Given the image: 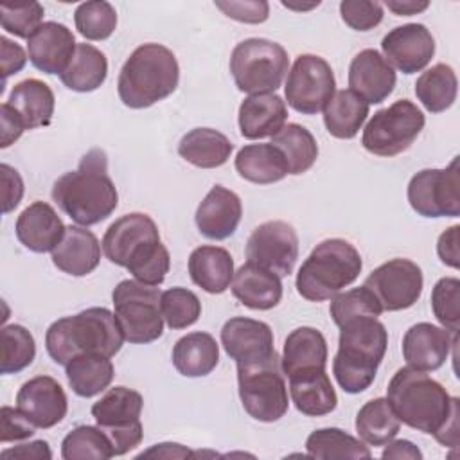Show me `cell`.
Listing matches in <instances>:
<instances>
[{"label":"cell","mask_w":460,"mask_h":460,"mask_svg":"<svg viewBox=\"0 0 460 460\" xmlns=\"http://www.w3.org/2000/svg\"><path fill=\"white\" fill-rule=\"evenodd\" d=\"M101 246L110 262L126 268L135 280L147 286H160L169 273V252L160 241L156 223L147 214L131 212L113 221Z\"/></svg>","instance_id":"7a4b0ae2"},{"label":"cell","mask_w":460,"mask_h":460,"mask_svg":"<svg viewBox=\"0 0 460 460\" xmlns=\"http://www.w3.org/2000/svg\"><path fill=\"white\" fill-rule=\"evenodd\" d=\"M0 440L5 442H16L25 440L34 435L36 426L18 410L11 406H2L0 410Z\"/></svg>","instance_id":"816d5d0a"},{"label":"cell","mask_w":460,"mask_h":460,"mask_svg":"<svg viewBox=\"0 0 460 460\" xmlns=\"http://www.w3.org/2000/svg\"><path fill=\"white\" fill-rule=\"evenodd\" d=\"M288 379L291 401L300 413L307 417H322L336 408L338 397L325 368L298 372Z\"/></svg>","instance_id":"83f0119b"},{"label":"cell","mask_w":460,"mask_h":460,"mask_svg":"<svg viewBox=\"0 0 460 460\" xmlns=\"http://www.w3.org/2000/svg\"><path fill=\"white\" fill-rule=\"evenodd\" d=\"M288 104L302 115L323 111L336 93V79L331 65L314 54H300L286 79L284 86Z\"/></svg>","instance_id":"5bb4252c"},{"label":"cell","mask_w":460,"mask_h":460,"mask_svg":"<svg viewBox=\"0 0 460 460\" xmlns=\"http://www.w3.org/2000/svg\"><path fill=\"white\" fill-rule=\"evenodd\" d=\"M0 456L2 458H22V460H31V458L49 460V458H52V451H50L47 440H34L29 444H20V446L4 449L0 453Z\"/></svg>","instance_id":"6f0895ef"},{"label":"cell","mask_w":460,"mask_h":460,"mask_svg":"<svg viewBox=\"0 0 460 460\" xmlns=\"http://www.w3.org/2000/svg\"><path fill=\"white\" fill-rule=\"evenodd\" d=\"M289 68L286 49L266 38H248L237 43L230 56L235 86L250 95L273 93Z\"/></svg>","instance_id":"ba28073f"},{"label":"cell","mask_w":460,"mask_h":460,"mask_svg":"<svg viewBox=\"0 0 460 460\" xmlns=\"http://www.w3.org/2000/svg\"><path fill=\"white\" fill-rule=\"evenodd\" d=\"M56 205L79 226H92L113 214L119 194L108 174V156L102 149H90L75 171L59 176L52 187Z\"/></svg>","instance_id":"3957f363"},{"label":"cell","mask_w":460,"mask_h":460,"mask_svg":"<svg viewBox=\"0 0 460 460\" xmlns=\"http://www.w3.org/2000/svg\"><path fill=\"white\" fill-rule=\"evenodd\" d=\"M101 248L102 246L93 232L86 230V226L70 225L50 253L58 270L72 277H84L99 266Z\"/></svg>","instance_id":"d4e9b609"},{"label":"cell","mask_w":460,"mask_h":460,"mask_svg":"<svg viewBox=\"0 0 460 460\" xmlns=\"http://www.w3.org/2000/svg\"><path fill=\"white\" fill-rule=\"evenodd\" d=\"M14 230L18 241L27 250L34 253H45L52 252L59 244L66 226L49 203L34 201L22 210Z\"/></svg>","instance_id":"cb8c5ba5"},{"label":"cell","mask_w":460,"mask_h":460,"mask_svg":"<svg viewBox=\"0 0 460 460\" xmlns=\"http://www.w3.org/2000/svg\"><path fill=\"white\" fill-rule=\"evenodd\" d=\"M368 117V104L352 90H340L323 108V124L327 131L341 140L358 135Z\"/></svg>","instance_id":"e575fe53"},{"label":"cell","mask_w":460,"mask_h":460,"mask_svg":"<svg viewBox=\"0 0 460 460\" xmlns=\"http://www.w3.org/2000/svg\"><path fill=\"white\" fill-rule=\"evenodd\" d=\"M271 144L282 151L289 174L295 176L309 171L318 158V144L313 133L295 122L286 124L277 135H273Z\"/></svg>","instance_id":"ab89813d"},{"label":"cell","mask_w":460,"mask_h":460,"mask_svg":"<svg viewBox=\"0 0 460 460\" xmlns=\"http://www.w3.org/2000/svg\"><path fill=\"white\" fill-rule=\"evenodd\" d=\"M172 365L185 377L208 376L219 363V345L208 332H189L172 347Z\"/></svg>","instance_id":"1f68e13d"},{"label":"cell","mask_w":460,"mask_h":460,"mask_svg":"<svg viewBox=\"0 0 460 460\" xmlns=\"http://www.w3.org/2000/svg\"><path fill=\"white\" fill-rule=\"evenodd\" d=\"M239 129L244 138L259 140L277 135L288 120L286 101L277 93L248 95L239 106Z\"/></svg>","instance_id":"484cf974"},{"label":"cell","mask_w":460,"mask_h":460,"mask_svg":"<svg viewBox=\"0 0 460 460\" xmlns=\"http://www.w3.org/2000/svg\"><path fill=\"white\" fill-rule=\"evenodd\" d=\"M65 460H106L115 456L106 433L99 426H77L61 442Z\"/></svg>","instance_id":"b9f144b4"},{"label":"cell","mask_w":460,"mask_h":460,"mask_svg":"<svg viewBox=\"0 0 460 460\" xmlns=\"http://www.w3.org/2000/svg\"><path fill=\"white\" fill-rule=\"evenodd\" d=\"M282 5L284 7H288V9H296V11H307V9H313V7H318L320 5V2H313V4H307V5H293V4H289V2H282Z\"/></svg>","instance_id":"6125c7cd"},{"label":"cell","mask_w":460,"mask_h":460,"mask_svg":"<svg viewBox=\"0 0 460 460\" xmlns=\"http://www.w3.org/2000/svg\"><path fill=\"white\" fill-rule=\"evenodd\" d=\"M74 32L58 22H43L27 40L31 63L45 74H63L75 52Z\"/></svg>","instance_id":"44dd1931"},{"label":"cell","mask_w":460,"mask_h":460,"mask_svg":"<svg viewBox=\"0 0 460 460\" xmlns=\"http://www.w3.org/2000/svg\"><path fill=\"white\" fill-rule=\"evenodd\" d=\"M178 81L180 66L172 50L160 43H144L122 65L117 92L122 104L142 110L169 97Z\"/></svg>","instance_id":"8992f818"},{"label":"cell","mask_w":460,"mask_h":460,"mask_svg":"<svg viewBox=\"0 0 460 460\" xmlns=\"http://www.w3.org/2000/svg\"><path fill=\"white\" fill-rule=\"evenodd\" d=\"M66 379L79 397H93L104 392L115 376L110 358L101 354H81L65 365Z\"/></svg>","instance_id":"d590c367"},{"label":"cell","mask_w":460,"mask_h":460,"mask_svg":"<svg viewBox=\"0 0 460 460\" xmlns=\"http://www.w3.org/2000/svg\"><path fill=\"white\" fill-rule=\"evenodd\" d=\"M456 341L458 334H453L447 329L429 322H419L404 332L402 358L408 367L431 372L446 363L451 347Z\"/></svg>","instance_id":"ffe728a7"},{"label":"cell","mask_w":460,"mask_h":460,"mask_svg":"<svg viewBox=\"0 0 460 460\" xmlns=\"http://www.w3.org/2000/svg\"><path fill=\"white\" fill-rule=\"evenodd\" d=\"M7 102L18 111L25 124V129L49 126L56 106V99L50 86L32 77L14 84Z\"/></svg>","instance_id":"836d02e7"},{"label":"cell","mask_w":460,"mask_h":460,"mask_svg":"<svg viewBox=\"0 0 460 460\" xmlns=\"http://www.w3.org/2000/svg\"><path fill=\"white\" fill-rule=\"evenodd\" d=\"M142 408L144 397L128 386L110 388L92 406V417L110 438L115 456L129 453L142 442Z\"/></svg>","instance_id":"7c38bea8"},{"label":"cell","mask_w":460,"mask_h":460,"mask_svg":"<svg viewBox=\"0 0 460 460\" xmlns=\"http://www.w3.org/2000/svg\"><path fill=\"white\" fill-rule=\"evenodd\" d=\"M77 32L90 41L108 40L117 27V11L110 2H83L74 13Z\"/></svg>","instance_id":"7bdbcfd3"},{"label":"cell","mask_w":460,"mask_h":460,"mask_svg":"<svg viewBox=\"0 0 460 460\" xmlns=\"http://www.w3.org/2000/svg\"><path fill=\"white\" fill-rule=\"evenodd\" d=\"M189 275L196 286L210 295L226 291L234 279V259L221 246L203 244L189 255Z\"/></svg>","instance_id":"f1b7e54d"},{"label":"cell","mask_w":460,"mask_h":460,"mask_svg":"<svg viewBox=\"0 0 460 460\" xmlns=\"http://www.w3.org/2000/svg\"><path fill=\"white\" fill-rule=\"evenodd\" d=\"M246 259L275 275H291L298 259V235L286 221L259 225L246 243Z\"/></svg>","instance_id":"2e32d148"},{"label":"cell","mask_w":460,"mask_h":460,"mask_svg":"<svg viewBox=\"0 0 460 460\" xmlns=\"http://www.w3.org/2000/svg\"><path fill=\"white\" fill-rule=\"evenodd\" d=\"M237 386L244 411L259 422H275L288 411V385L280 358L255 365H237Z\"/></svg>","instance_id":"30bf717a"},{"label":"cell","mask_w":460,"mask_h":460,"mask_svg":"<svg viewBox=\"0 0 460 460\" xmlns=\"http://www.w3.org/2000/svg\"><path fill=\"white\" fill-rule=\"evenodd\" d=\"M341 20L354 31H370L383 20V5L368 0H343L340 4Z\"/></svg>","instance_id":"681fc988"},{"label":"cell","mask_w":460,"mask_h":460,"mask_svg":"<svg viewBox=\"0 0 460 460\" xmlns=\"http://www.w3.org/2000/svg\"><path fill=\"white\" fill-rule=\"evenodd\" d=\"M214 5L221 9L228 18L243 22V23H262L270 16V5L264 0H216Z\"/></svg>","instance_id":"f907efd6"},{"label":"cell","mask_w":460,"mask_h":460,"mask_svg":"<svg viewBox=\"0 0 460 460\" xmlns=\"http://www.w3.org/2000/svg\"><path fill=\"white\" fill-rule=\"evenodd\" d=\"M221 345L235 365L262 363L277 354L273 331L268 323L246 316H234L221 329Z\"/></svg>","instance_id":"e0dca14e"},{"label":"cell","mask_w":460,"mask_h":460,"mask_svg":"<svg viewBox=\"0 0 460 460\" xmlns=\"http://www.w3.org/2000/svg\"><path fill=\"white\" fill-rule=\"evenodd\" d=\"M0 56H2L0 63H2V79L4 81L9 75L18 74L25 66V63H27L25 50L18 43L11 41L5 36L0 38Z\"/></svg>","instance_id":"db71d44e"},{"label":"cell","mask_w":460,"mask_h":460,"mask_svg":"<svg viewBox=\"0 0 460 460\" xmlns=\"http://www.w3.org/2000/svg\"><path fill=\"white\" fill-rule=\"evenodd\" d=\"M230 288L243 305L255 311L273 309L282 298L280 277L248 261L234 271Z\"/></svg>","instance_id":"4316f807"},{"label":"cell","mask_w":460,"mask_h":460,"mask_svg":"<svg viewBox=\"0 0 460 460\" xmlns=\"http://www.w3.org/2000/svg\"><path fill=\"white\" fill-rule=\"evenodd\" d=\"M359 252L345 239H325L313 248L296 273V291L309 302L336 296L361 273Z\"/></svg>","instance_id":"52a82bcc"},{"label":"cell","mask_w":460,"mask_h":460,"mask_svg":"<svg viewBox=\"0 0 460 460\" xmlns=\"http://www.w3.org/2000/svg\"><path fill=\"white\" fill-rule=\"evenodd\" d=\"M431 309L444 329L458 334L460 329V280L456 277L440 279L431 291Z\"/></svg>","instance_id":"7dc6e473"},{"label":"cell","mask_w":460,"mask_h":460,"mask_svg":"<svg viewBox=\"0 0 460 460\" xmlns=\"http://www.w3.org/2000/svg\"><path fill=\"white\" fill-rule=\"evenodd\" d=\"M458 93L455 70L446 63H437L422 72L415 81V95L431 113L446 111L453 106Z\"/></svg>","instance_id":"f35d334b"},{"label":"cell","mask_w":460,"mask_h":460,"mask_svg":"<svg viewBox=\"0 0 460 460\" xmlns=\"http://www.w3.org/2000/svg\"><path fill=\"white\" fill-rule=\"evenodd\" d=\"M0 176H2V205H4L2 210H4V214H9L22 201L23 180H22L20 172L7 164L0 165Z\"/></svg>","instance_id":"f5cc1de1"},{"label":"cell","mask_w":460,"mask_h":460,"mask_svg":"<svg viewBox=\"0 0 460 460\" xmlns=\"http://www.w3.org/2000/svg\"><path fill=\"white\" fill-rule=\"evenodd\" d=\"M385 446H386V447H385L383 453H381L383 458H397V460H401V458L420 460V458H422L420 449H419L413 442H410V440H404V438H401V440H390V442L385 444Z\"/></svg>","instance_id":"680465c9"},{"label":"cell","mask_w":460,"mask_h":460,"mask_svg":"<svg viewBox=\"0 0 460 460\" xmlns=\"http://www.w3.org/2000/svg\"><path fill=\"white\" fill-rule=\"evenodd\" d=\"M160 309L164 322L171 329H185L201 316V302L187 288H171L160 296Z\"/></svg>","instance_id":"f6af8a7d"},{"label":"cell","mask_w":460,"mask_h":460,"mask_svg":"<svg viewBox=\"0 0 460 460\" xmlns=\"http://www.w3.org/2000/svg\"><path fill=\"white\" fill-rule=\"evenodd\" d=\"M329 313H331L332 322L340 327L345 322H349L352 318H359V316L377 318L383 313V309H381L377 298L372 295V291L367 289L365 286H359V288H352L345 293H338L336 296H332Z\"/></svg>","instance_id":"bcb514c9"},{"label":"cell","mask_w":460,"mask_h":460,"mask_svg":"<svg viewBox=\"0 0 460 460\" xmlns=\"http://www.w3.org/2000/svg\"><path fill=\"white\" fill-rule=\"evenodd\" d=\"M392 13H395L397 16H411V14H419L422 11H426L429 7V2L422 0H388L385 4Z\"/></svg>","instance_id":"94428289"},{"label":"cell","mask_w":460,"mask_h":460,"mask_svg":"<svg viewBox=\"0 0 460 460\" xmlns=\"http://www.w3.org/2000/svg\"><path fill=\"white\" fill-rule=\"evenodd\" d=\"M410 207L422 217L460 216L458 156L446 169H422L408 183Z\"/></svg>","instance_id":"4fadbf2b"},{"label":"cell","mask_w":460,"mask_h":460,"mask_svg":"<svg viewBox=\"0 0 460 460\" xmlns=\"http://www.w3.org/2000/svg\"><path fill=\"white\" fill-rule=\"evenodd\" d=\"M395 70L376 50L365 49L354 56L349 66V90L359 95L367 104H379L395 88Z\"/></svg>","instance_id":"7402d4cb"},{"label":"cell","mask_w":460,"mask_h":460,"mask_svg":"<svg viewBox=\"0 0 460 460\" xmlns=\"http://www.w3.org/2000/svg\"><path fill=\"white\" fill-rule=\"evenodd\" d=\"M45 9L40 2H16V4H0V20L2 29L16 38L29 40L36 29L43 23Z\"/></svg>","instance_id":"c3c4849f"},{"label":"cell","mask_w":460,"mask_h":460,"mask_svg":"<svg viewBox=\"0 0 460 460\" xmlns=\"http://www.w3.org/2000/svg\"><path fill=\"white\" fill-rule=\"evenodd\" d=\"M424 124L420 108L408 99H399L372 115L363 129L361 144L376 156H395L411 147Z\"/></svg>","instance_id":"8fae6325"},{"label":"cell","mask_w":460,"mask_h":460,"mask_svg":"<svg viewBox=\"0 0 460 460\" xmlns=\"http://www.w3.org/2000/svg\"><path fill=\"white\" fill-rule=\"evenodd\" d=\"M241 216L243 203L239 196L223 185H214L198 205L196 226L205 237L223 241L234 235Z\"/></svg>","instance_id":"603a6c76"},{"label":"cell","mask_w":460,"mask_h":460,"mask_svg":"<svg viewBox=\"0 0 460 460\" xmlns=\"http://www.w3.org/2000/svg\"><path fill=\"white\" fill-rule=\"evenodd\" d=\"M307 456L311 458H370L372 453L363 440L345 433L340 428H322L313 431L305 440Z\"/></svg>","instance_id":"60d3db41"},{"label":"cell","mask_w":460,"mask_h":460,"mask_svg":"<svg viewBox=\"0 0 460 460\" xmlns=\"http://www.w3.org/2000/svg\"><path fill=\"white\" fill-rule=\"evenodd\" d=\"M388 347V332L374 316H359L340 325L332 374L347 394H361L377 374Z\"/></svg>","instance_id":"5b68a950"},{"label":"cell","mask_w":460,"mask_h":460,"mask_svg":"<svg viewBox=\"0 0 460 460\" xmlns=\"http://www.w3.org/2000/svg\"><path fill=\"white\" fill-rule=\"evenodd\" d=\"M124 343L115 314L106 307H88L74 316L50 323L45 347L52 361L66 365L81 354H101L113 358Z\"/></svg>","instance_id":"277c9868"},{"label":"cell","mask_w":460,"mask_h":460,"mask_svg":"<svg viewBox=\"0 0 460 460\" xmlns=\"http://www.w3.org/2000/svg\"><path fill=\"white\" fill-rule=\"evenodd\" d=\"M383 58L392 68L402 74H415L426 68L435 54V40L422 23L394 27L381 40Z\"/></svg>","instance_id":"ac0fdd59"},{"label":"cell","mask_w":460,"mask_h":460,"mask_svg":"<svg viewBox=\"0 0 460 460\" xmlns=\"http://www.w3.org/2000/svg\"><path fill=\"white\" fill-rule=\"evenodd\" d=\"M401 420L394 413L386 397H376L365 402L356 415V431L359 438L374 447L385 446L395 438Z\"/></svg>","instance_id":"74e56055"},{"label":"cell","mask_w":460,"mask_h":460,"mask_svg":"<svg viewBox=\"0 0 460 460\" xmlns=\"http://www.w3.org/2000/svg\"><path fill=\"white\" fill-rule=\"evenodd\" d=\"M108 75L106 56L90 43H79L75 47L74 58L66 70L59 75L61 83L74 92H93L97 90Z\"/></svg>","instance_id":"8d00e7d4"},{"label":"cell","mask_w":460,"mask_h":460,"mask_svg":"<svg viewBox=\"0 0 460 460\" xmlns=\"http://www.w3.org/2000/svg\"><path fill=\"white\" fill-rule=\"evenodd\" d=\"M327 354V341L318 329L296 327L284 341L280 367L288 377L305 370L325 368Z\"/></svg>","instance_id":"f546056e"},{"label":"cell","mask_w":460,"mask_h":460,"mask_svg":"<svg viewBox=\"0 0 460 460\" xmlns=\"http://www.w3.org/2000/svg\"><path fill=\"white\" fill-rule=\"evenodd\" d=\"M36 356L34 336L18 323L2 327V374H18Z\"/></svg>","instance_id":"ee69618b"},{"label":"cell","mask_w":460,"mask_h":460,"mask_svg":"<svg viewBox=\"0 0 460 460\" xmlns=\"http://www.w3.org/2000/svg\"><path fill=\"white\" fill-rule=\"evenodd\" d=\"M16 408L40 429H49L63 420L68 401L63 386L50 376L25 381L16 394Z\"/></svg>","instance_id":"d6986e66"},{"label":"cell","mask_w":460,"mask_h":460,"mask_svg":"<svg viewBox=\"0 0 460 460\" xmlns=\"http://www.w3.org/2000/svg\"><path fill=\"white\" fill-rule=\"evenodd\" d=\"M158 286H147L138 280H120L113 293V314L129 343H151L164 334V316L160 309Z\"/></svg>","instance_id":"9c48e42d"},{"label":"cell","mask_w":460,"mask_h":460,"mask_svg":"<svg viewBox=\"0 0 460 460\" xmlns=\"http://www.w3.org/2000/svg\"><path fill=\"white\" fill-rule=\"evenodd\" d=\"M0 120H2V140L0 147H9L13 142H16L22 133L25 131V124L18 111L5 101L0 106Z\"/></svg>","instance_id":"11a10c76"},{"label":"cell","mask_w":460,"mask_h":460,"mask_svg":"<svg viewBox=\"0 0 460 460\" xmlns=\"http://www.w3.org/2000/svg\"><path fill=\"white\" fill-rule=\"evenodd\" d=\"M192 455L187 447H183L181 444H172V442H164V444H155L151 449L144 451L138 455V458L142 456H158V458H181V456H189Z\"/></svg>","instance_id":"91938a15"},{"label":"cell","mask_w":460,"mask_h":460,"mask_svg":"<svg viewBox=\"0 0 460 460\" xmlns=\"http://www.w3.org/2000/svg\"><path fill=\"white\" fill-rule=\"evenodd\" d=\"M386 401L402 424L433 435L442 446H458L460 402L426 372L399 368L388 383Z\"/></svg>","instance_id":"6da1fadb"},{"label":"cell","mask_w":460,"mask_h":460,"mask_svg":"<svg viewBox=\"0 0 460 460\" xmlns=\"http://www.w3.org/2000/svg\"><path fill=\"white\" fill-rule=\"evenodd\" d=\"M235 171L246 181L268 185L289 174L288 162L279 147L270 144H248L235 156Z\"/></svg>","instance_id":"4dcf8cb0"},{"label":"cell","mask_w":460,"mask_h":460,"mask_svg":"<svg viewBox=\"0 0 460 460\" xmlns=\"http://www.w3.org/2000/svg\"><path fill=\"white\" fill-rule=\"evenodd\" d=\"M458 243H460V226L458 225H453L446 232H442L438 237V243H437V253H438L440 261L446 266H451L455 270L460 266Z\"/></svg>","instance_id":"9f6ffc18"},{"label":"cell","mask_w":460,"mask_h":460,"mask_svg":"<svg viewBox=\"0 0 460 460\" xmlns=\"http://www.w3.org/2000/svg\"><path fill=\"white\" fill-rule=\"evenodd\" d=\"M234 144L217 129L194 128L178 144V155L199 169H216L228 162Z\"/></svg>","instance_id":"d6a6232c"},{"label":"cell","mask_w":460,"mask_h":460,"mask_svg":"<svg viewBox=\"0 0 460 460\" xmlns=\"http://www.w3.org/2000/svg\"><path fill=\"white\" fill-rule=\"evenodd\" d=\"M377 298L383 311L394 313L411 307L422 295V270L410 259H390L377 266L363 284Z\"/></svg>","instance_id":"9a60e30c"}]
</instances>
